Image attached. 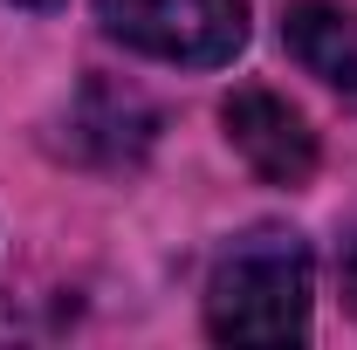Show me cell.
<instances>
[{
  "label": "cell",
  "instance_id": "8992f818",
  "mask_svg": "<svg viewBox=\"0 0 357 350\" xmlns=\"http://www.w3.org/2000/svg\"><path fill=\"white\" fill-rule=\"evenodd\" d=\"M337 289H344V303H351V316H357V227L337 241Z\"/></svg>",
  "mask_w": 357,
  "mask_h": 350
},
{
  "label": "cell",
  "instance_id": "5b68a950",
  "mask_svg": "<svg viewBox=\"0 0 357 350\" xmlns=\"http://www.w3.org/2000/svg\"><path fill=\"white\" fill-rule=\"evenodd\" d=\"M282 42L310 69L323 89H337L344 103H357V7L337 0H296L282 14Z\"/></svg>",
  "mask_w": 357,
  "mask_h": 350
},
{
  "label": "cell",
  "instance_id": "7a4b0ae2",
  "mask_svg": "<svg viewBox=\"0 0 357 350\" xmlns=\"http://www.w3.org/2000/svg\"><path fill=\"white\" fill-rule=\"evenodd\" d=\"M110 42L178 69H220L248 48V0H96Z\"/></svg>",
  "mask_w": 357,
  "mask_h": 350
},
{
  "label": "cell",
  "instance_id": "3957f363",
  "mask_svg": "<svg viewBox=\"0 0 357 350\" xmlns=\"http://www.w3.org/2000/svg\"><path fill=\"white\" fill-rule=\"evenodd\" d=\"M220 124H227V137H234V151H241L268 185H289V192H296V185L316 178V131L303 124V110L282 103L275 89H261V83L234 89L227 110H220Z\"/></svg>",
  "mask_w": 357,
  "mask_h": 350
},
{
  "label": "cell",
  "instance_id": "6da1fadb",
  "mask_svg": "<svg viewBox=\"0 0 357 350\" xmlns=\"http://www.w3.org/2000/svg\"><path fill=\"white\" fill-rule=\"evenodd\" d=\"M316 261L296 227L234 234L206 275V330L220 344H303L310 337Z\"/></svg>",
  "mask_w": 357,
  "mask_h": 350
},
{
  "label": "cell",
  "instance_id": "52a82bcc",
  "mask_svg": "<svg viewBox=\"0 0 357 350\" xmlns=\"http://www.w3.org/2000/svg\"><path fill=\"white\" fill-rule=\"evenodd\" d=\"M14 7H55V0H14Z\"/></svg>",
  "mask_w": 357,
  "mask_h": 350
},
{
  "label": "cell",
  "instance_id": "277c9868",
  "mask_svg": "<svg viewBox=\"0 0 357 350\" xmlns=\"http://www.w3.org/2000/svg\"><path fill=\"white\" fill-rule=\"evenodd\" d=\"M151 137H158V110L137 89L103 83V76H89L62 117V151L83 165H103V172H131L151 151Z\"/></svg>",
  "mask_w": 357,
  "mask_h": 350
}]
</instances>
